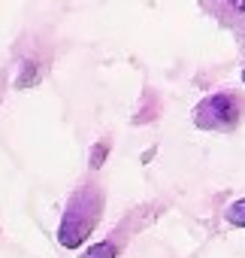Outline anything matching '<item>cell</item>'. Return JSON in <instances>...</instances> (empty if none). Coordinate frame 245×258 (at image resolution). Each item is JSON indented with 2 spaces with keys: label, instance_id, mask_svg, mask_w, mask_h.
I'll use <instances>...</instances> for the list:
<instances>
[{
  "label": "cell",
  "instance_id": "1",
  "mask_svg": "<svg viewBox=\"0 0 245 258\" xmlns=\"http://www.w3.org/2000/svg\"><path fill=\"white\" fill-rule=\"evenodd\" d=\"M103 216V191L97 185H82L70 195L61 225H58V243L64 249H79L97 228Z\"/></svg>",
  "mask_w": 245,
  "mask_h": 258
},
{
  "label": "cell",
  "instance_id": "2",
  "mask_svg": "<svg viewBox=\"0 0 245 258\" xmlns=\"http://www.w3.org/2000/svg\"><path fill=\"white\" fill-rule=\"evenodd\" d=\"M242 118V97L236 91H215L194 106V124L200 131H233Z\"/></svg>",
  "mask_w": 245,
  "mask_h": 258
},
{
  "label": "cell",
  "instance_id": "3",
  "mask_svg": "<svg viewBox=\"0 0 245 258\" xmlns=\"http://www.w3.org/2000/svg\"><path fill=\"white\" fill-rule=\"evenodd\" d=\"M79 258H118V246L112 240H100V243H91Z\"/></svg>",
  "mask_w": 245,
  "mask_h": 258
},
{
  "label": "cell",
  "instance_id": "4",
  "mask_svg": "<svg viewBox=\"0 0 245 258\" xmlns=\"http://www.w3.org/2000/svg\"><path fill=\"white\" fill-rule=\"evenodd\" d=\"M224 219H227L233 228H245V198L233 201V204L224 210Z\"/></svg>",
  "mask_w": 245,
  "mask_h": 258
},
{
  "label": "cell",
  "instance_id": "5",
  "mask_svg": "<svg viewBox=\"0 0 245 258\" xmlns=\"http://www.w3.org/2000/svg\"><path fill=\"white\" fill-rule=\"evenodd\" d=\"M224 4L233 10V13H239V16H245V0H224Z\"/></svg>",
  "mask_w": 245,
  "mask_h": 258
},
{
  "label": "cell",
  "instance_id": "6",
  "mask_svg": "<svg viewBox=\"0 0 245 258\" xmlns=\"http://www.w3.org/2000/svg\"><path fill=\"white\" fill-rule=\"evenodd\" d=\"M242 85H245V67H242Z\"/></svg>",
  "mask_w": 245,
  "mask_h": 258
}]
</instances>
